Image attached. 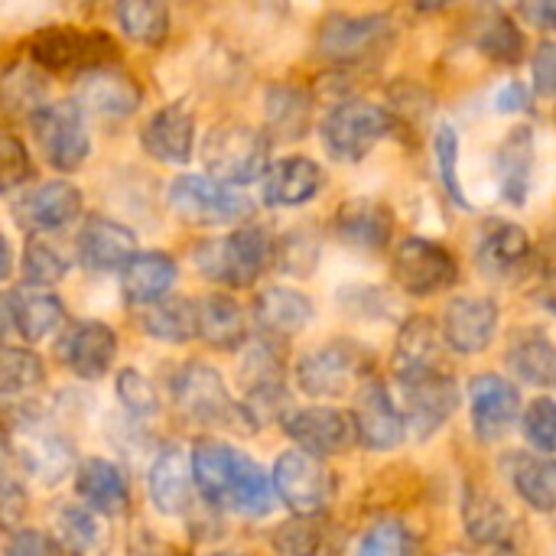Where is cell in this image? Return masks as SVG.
Masks as SVG:
<instances>
[{
  "mask_svg": "<svg viewBox=\"0 0 556 556\" xmlns=\"http://www.w3.org/2000/svg\"><path fill=\"white\" fill-rule=\"evenodd\" d=\"M23 508H26V492H20L16 489V479L7 476V482H3V521H7V528L16 525V518L23 515Z\"/></svg>",
  "mask_w": 556,
  "mask_h": 556,
  "instance_id": "obj_57",
  "label": "cell"
},
{
  "mask_svg": "<svg viewBox=\"0 0 556 556\" xmlns=\"http://www.w3.org/2000/svg\"><path fill=\"white\" fill-rule=\"evenodd\" d=\"M78 98L85 108L104 114V117H127L140 108V85L117 72L114 65L104 68H91L85 75H78Z\"/></svg>",
  "mask_w": 556,
  "mask_h": 556,
  "instance_id": "obj_30",
  "label": "cell"
},
{
  "mask_svg": "<svg viewBox=\"0 0 556 556\" xmlns=\"http://www.w3.org/2000/svg\"><path fill=\"white\" fill-rule=\"evenodd\" d=\"M166 202L176 218L202 228L238 225L254 212V202L248 195L235 192V186H225L212 176H176L169 182Z\"/></svg>",
  "mask_w": 556,
  "mask_h": 556,
  "instance_id": "obj_8",
  "label": "cell"
},
{
  "mask_svg": "<svg viewBox=\"0 0 556 556\" xmlns=\"http://www.w3.org/2000/svg\"><path fill=\"white\" fill-rule=\"evenodd\" d=\"M332 228L339 241L358 251H381L391 244L394 231V215L384 202L375 199H349L332 218Z\"/></svg>",
  "mask_w": 556,
  "mask_h": 556,
  "instance_id": "obj_28",
  "label": "cell"
},
{
  "mask_svg": "<svg viewBox=\"0 0 556 556\" xmlns=\"http://www.w3.org/2000/svg\"><path fill=\"white\" fill-rule=\"evenodd\" d=\"M143 150L160 163H189L195 150V117L182 104H166L140 130Z\"/></svg>",
  "mask_w": 556,
  "mask_h": 556,
  "instance_id": "obj_27",
  "label": "cell"
},
{
  "mask_svg": "<svg viewBox=\"0 0 556 556\" xmlns=\"http://www.w3.org/2000/svg\"><path fill=\"white\" fill-rule=\"evenodd\" d=\"M274 489H277V498L293 515L319 518L336 495V476L326 469L323 456H313L296 446V450H287L277 456Z\"/></svg>",
  "mask_w": 556,
  "mask_h": 556,
  "instance_id": "obj_9",
  "label": "cell"
},
{
  "mask_svg": "<svg viewBox=\"0 0 556 556\" xmlns=\"http://www.w3.org/2000/svg\"><path fill=\"white\" fill-rule=\"evenodd\" d=\"M508 469V482L515 485L518 498L541 511V515H554L556 511V459L541 453H511V459L505 463Z\"/></svg>",
  "mask_w": 556,
  "mask_h": 556,
  "instance_id": "obj_33",
  "label": "cell"
},
{
  "mask_svg": "<svg viewBox=\"0 0 556 556\" xmlns=\"http://www.w3.org/2000/svg\"><path fill=\"white\" fill-rule=\"evenodd\" d=\"M326 176L323 166L309 156H287L267 166L261 179V199L270 208H296L319 195Z\"/></svg>",
  "mask_w": 556,
  "mask_h": 556,
  "instance_id": "obj_24",
  "label": "cell"
},
{
  "mask_svg": "<svg viewBox=\"0 0 556 556\" xmlns=\"http://www.w3.org/2000/svg\"><path fill=\"white\" fill-rule=\"evenodd\" d=\"M117 401L137 420H147V417H153L160 410V397H156L153 381L147 375H140L137 368H124L117 375Z\"/></svg>",
  "mask_w": 556,
  "mask_h": 556,
  "instance_id": "obj_49",
  "label": "cell"
},
{
  "mask_svg": "<svg viewBox=\"0 0 556 556\" xmlns=\"http://www.w3.org/2000/svg\"><path fill=\"white\" fill-rule=\"evenodd\" d=\"M52 538L68 556H98L104 544L101 515L88 505H59L52 515Z\"/></svg>",
  "mask_w": 556,
  "mask_h": 556,
  "instance_id": "obj_39",
  "label": "cell"
},
{
  "mask_svg": "<svg viewBox=\"0 0 556 556\" xmlns=\"http://www.w3.org/2000/svg\"><path fill=\"white\" fill-rule=\"evenodd\" d=\"M352 420H355L358 443L368 446V450H375V453H391L407 437V417H404V410L391 401V391L381 381H375V378H368L358 388Z\"/></svg>",
  "mask_w": 556,
  "mask_h": 556,
  "instance_id": "obj_16",
  "label": "cell"
},
{
  "mask_svg": "<svg viewBox=\"0 0 556 556\" xmlns=\"http://www.w3.org/2000/svg\"><path fill=\"white\" fill-rule=\"evenodd\" d=\"M23 417H26V410H23ZM7 450L20 453L16 459H20L23 472L33 476L42 485H59L72 469H78L75 466V446L65 437L39 427L33 417H26L23 427L10 430Z\"/></svg>",
  "mask_w": 556,
  "mask_h": 556,
  "instance_id": "obj_14",
  "label": "cell"
},
{
  "mask_svg": "<svg viewBox=\"0 0 556 556\" xmlns=\"http://www.w3.org/2000/svg\"><path fill=\"white\" fill-rule=\"evenodd\" d=\"M313 124V98L293 85H277L267 91V130L277 140H300Z\"/></svg>",
  "mask_w": 556,
  "mask_h": 556,
  "instance_id": "obj_40",
  "label": "cell"
},
{
  "mask_svg": "<svg viewBox=\"0 0 556 556\" xmlns=\"http://www.w3.org/2000/svg\"><path fill=\"white\" fill-rule=\"evenodd\" d=\"M531 257H534L531 235L515 222H489L479 238V248H476L479 270L492 280L521 277L528 270Z\"/></svg>",
  "mask_w": 556,
  "mask_h": 556,
  "instance_id": "obj_21",
  "label": "cell"
},
{
  "mask_svg": "<svg viewBox=\"0 0 556 556\" xmlns=\"http://www.w3.org/2000/svg\"><path fill=\"white\" fill-rule=\"evenodd\" d=\"M179 264L166 251H147L137 254L124 267V296L137 306H153L166 300V293L176 287Z\"/></svg>",
  "mask_w": 556,
  "mask_h": 556,
  "instance_id": "obj_34",
  "label": "cell"
},
{
  "mask_svg": "<svg viewBox=\"0 0 556 556\" xmlns=\"http://www.w3.org/2000/svg\"><path fill=\"white\" fill-rule=\"evenodd\" d=\"M397 384H401V394H404L407 430L417 440H430L433 433H440L443 424H450V417L459 407V384L443 368L404 378Z\"/></svg>",
  "mask_w": 556,
  "mask_h": 556,
  "instance_id": "obj_13",
  "label": "cell"
},
{
  "mask_svg": "<svg viewBox=\"0 0 556 556\" xmlns=\"http://www.w3.org/2000/svg\"><path fill=\"white\" fill-rule=\"evenodd\" d=\"M212 556H244V554H212Z\"/></svg>",
  "mask_w": 556,
  "mask_h": 556,
  "instance_id": "obj_60",
  "label": "cell"
},
{
  "mask_svg": "<svg viewBox=\"0 0 556 556\" xmlns=\"http://www.w3.org/2000/svg\"><path fill=\"white\" fill-rule=\"evenodd\" d=\"M29 124H33V137L52 169L72 173L88 160L91 140L85 130L81 104H75V101L42 104L36 114H29Z\"/></svg>",
  "mask_w": 556,
  "mask_h": 556,
  "instance_id": "obj_10",
  "label": "cell"
},
{
  "mask_svg": "<svg viewBox=\"0 0 556 556\" xmlns=\"http://www.w3.org/2000/svg\"><path fill=\"white\" fill-rule=\"evenodd\" d=\"M316 261H319V248L309 235H287L283 248H280V267L296 274V277H306L309 270H316Z\"/></svg>",
  "mask_w": 556,
  "mask_h": 556,
  "instance_id": "obj_51",
  "label": "cell"
},
{
  "mask_svg": "<svg viewBox=\"0 0 556 556\" xmlns=\"http://www.w3.org/2000/svg\"><path fill=\"white\" fill-rule=\"evenodd\" d=\"M140 329L156 342H192L199 339V306L195 300H160L140 313Z\"/></svg>",
  "mask_w": 556,
  "mask_h": 556,
  "instance_id": "obj_38",
  "label": "cell"
},
{
  "mask_svg": "<svg viewBox=\"0 0 556 556\" xmlns=\"http://www.w3.org/2000/svg\"><path fill=\"white\" fill-rule=\"evenodd\" d=\"M20 78H23V68L10 65L7 75H3V101H7L10 111L36 114L39 101H42V81L36 78V72H26V81H20Z\"/></svg>",
  "mask_w": 556,
  "mask_h": 556,
  "instance_id": "obj_50",
  "label": "cell"
},
{
  "mask_svg": "<svg viewBox=\"0 0 556 556\" xmlns=\"http://www.w3.org/2000/svg\"><path fill=\"white\" fill-rule=\"evenodd\" d=\"M472 42L485 59H492L498 65H518L525 59V46H528L521 26L505 13H489L479 23V29L472 33Z\"/></svg>",
  "mask_w": 556,
  "mask_h": 556,
  "instance_id": "obj_42",
  "label": "cell"
},
{
  "mask_svg": "<svg viewBox=\"0 0 556 556\" xmlns=\"http://www.w3.org/2000/svg\"><path fill=\"white\" fill-rule=\"evenodd\" d=\"M443 329L433 326L427 316H414L401 326L397 345H394V375L397 381L437 371L440 368V352H443Z\"/></svg>",
  "mask_w": 556,
  "mask_h": 556,
  "instance_id": "obj_32",
  "label": "cell"
},
{
  "mask_svg": "<svg viewBox=\"0 0 556 556\" xmlns=\"http://www.w3.org/2000/svg\"><path fill=\"white\" fill-rule=\"evenodd\" d=\"M192 469L199 495L215 511L238 518H267L274 511V476H267L251 453L225 440H199L192 446Z\"/></svg>",
  "mask_w": 556,
  "mask_h": 556,
  "instance_id": "obj_1",
  "label": "cell"
},
{
  "mask_svg": "<svg viewBox=\"0 0 556 556\" xmlns=\"http://www.w3.org/2000/svg\"><path fill=\"white\" fill-rule=\"evenodd\" d=\"M394 280L407 296L427 300V296H437V293L456 287L459 264L450 248H443L430 238L410 235L394 251Z\"/></svg>",
  "mask_w": 556,
  "mask_h": 556,
  "instance_id": "obj_11",
  "label": "cell"
},
{
  "mask_svg": "<svg viewBox=\"0 0 556 556\" xmlns=\"http://www.w3.org/2000/svg\"><path fill=\"white\" fill-rule=\"evenodd\" d=\"M365 349L358 342H329L296 362V384L309 397H342L365 375Z\"/></svg>",
  "mask_w": 556,
  "mask_h": 556,
  "instance_id": "obj_12",
  "label": "cell"
},
{
  "mask_svg": "<svg viewBox=\"0 0 556 556\" xmlns=\"http://www.w3.org/2000/svg\"><path fill=\"white\" fill-rule=\"evenodd\" d=\"M59 358L75 378L98 381L117 358V332L108 323L81 319L59 339Z\"/></svg>",
  "mask_w": 556,
  "mask_h": 556,
  "instance_id": "obj_19",
  "label": "cell"
},
{
  "mask_svg": "<svg viewBox=\"0 0 556 556\" xmlns=\"http://www.w3.org/2000/svg\"><path fill=\"white\" fill-rule=\"evenodd\" d=\"M195 489L199 485H195L192 453H186L176 443L163 446L147 469V495H150L153 508L166 518H179L189 511Z\"/></svg>",
  "mask_w": 556,
  "mask_h": 556,
  "instance_id": "obj_18",
  "label": "cell"
},
{
  "mask_svg": "<svg viewBox=\"0 0 556 556\" xmlns=\"http://www.w3.org/2000/svg\"><path fill=\"white\" fill-rule=\"evenodd\" d=\"M199 306V339L218 352H235L248 339V319L244 309L225 296V293H208L195 300Z\"/></svg>",
  "mask_w": 556,
  "mask_h": 556,
  "instance_id": "obj_35",
  "label": "cell"
},
{
  "mask_svg": "<svg viewBox=\"0 0 556 556\" xmlns=\"http://www.w3.org/2000/svg\"><path fill=\"white\" fill-rule=\"evenodd\" d=\"M78 212H81V192L65 179L42 182L20 199V222L33 231H59L68 222H75Z\"/></svg>",
  "mask_w": 556,
  "mask_h": 556,
  "instance_id": "obj_29",
  "label": "cell"
},
{
  "mask_svg": "<svg viewBox=\"0 0 556 556\" xmlns=\"http://www.w3.org/2000/svg\"><path fill=\"white\" fill-rule=\"evenodd\" d=\"M3 319L23 342H42L65 323V306L55 293L42 287L7 290L3 296Z\"/></svg>",
  "mask_w": 556,
  "mask_h": 556,
  "instance_id": "obj_22",
  "label": "cell"
},
{
  "mask_svg": "<svg viewBox=\"0 0 556 556\" xmlns=\"http://www.w3.org/2000/svg\"><path fill=\"white\" fill-rule=\"evenodd\" d=\"M274 547L283 556H316L323 547V528L316 518L293 515L274 531Z\"/></svg>",
  "mask_w": 556,
  "mask_h": 556,
  "instance_id": "obj_47",
  "label": "cell"
},
{
  "mask_svg": "<svg viewBox=\"0 0 556 556\" xmlns=\"http://www.w3.org/2000/svg\"><path fill=\"white\" fill-rule=\"evenodd\" d=\"M531 72H534V85L541 94L556 98V42H544L534 59H531Z\"/></svg>",
  "mask_w": 556,
  "mask_h": 556,
  "instance_id": "obj_54",
  "label": "cell"
},
{
  "mask_svg": "<svg viewBox=\"0 0 556 556\" xmlns=\"http://www.w3.org/2000/svg\"><path fill=\"white\" fill-rule=\"evenodd\" d=\"M521 433L538 453H556V401L554 397H538L525 407L521 414Z\"/></svg>",
  "mask_w": 556,
  "mask_h": 556,
  "instance_id": "obj_48",
  "label": "cell"
},
{
  "mask_svg": "<svg viewBox=\"0 0 556 556\" xmlns=\"http://www.w3.org/2000/svg\"><path fill=\"white\" fill-rule=\"evenodd\" d=\"M433 156H437V176H440V186L446 189V195L459 208H469V199H466V189L459 179V134H456V127L443 124L433 134Z\"/></svg>",
  "mask_w": 556,
  "mask_h": 556,
  "instance_id": "obj_44",
  "label": "cell"
},
{
  "mask_svg": "<svg viewBox=\"0 0 556 556\" xmlns=\"http://www.w3.org/2000/svg\"><path fill=\"white\" fill-rule=\"evenodd\" d=\"M495 104H498V111H505V114L528 111V104H531V94H528V88H525L521 81H508V85H502V88H498V94H495Z\"/></svg>",
  "mask_w": 556,
  "mask_h": 556,
  "instance_id": "obj_56",
  "label": "cell"
},
{
  "mask_svg": "<svg viewBox=\"0 0 556 556\" xmlns=\"http://www.w3.org/2000/svg\"><path fill=\"white\" fill-rule=\"evenodd\" d=\"M26 55L52 75H85L117 62V46L108 33L75 26H42L26 39Z\"/></svg>",
  "mask_w": 556,
  "mask_h": 556,
  "instance_id": "obj_4",
  "label": "cell"
},
{
  "mask_svg": "<svg viewBox=\"0 0 556 556\" xmlns=\"http://www.w3.org/2000/svg\"><path fill=\"white\" fill-rule=\"evenodd\" d=\"M316 316V306L306 293L293 287H267L254 300V319L267 336L290 339L300 336Z\"/></svg>",
  "mask_w": 556,
  "mask_h": 556,
  "instance_id": "obj_31",
  "label": "cell"
},
{
  "mask_svg": "<svg viewBox=\"0 0 556 556\" xmlns=\"http://www.w3.org/2000/svg\"><path fill=\"white\" fill-rule=\"evenodd\" d=\"M75 3H91V0H75Z\"/></svg>",
  "mask_w": 556,
  "mask_h": 556,
  "instance_id": "obj_61",
  "label": "cell"
},
{
  "mask_svg": "<svg viewBox=\"0 0 556 556\" xmlns=\"http://www.w3.org/2000/svg\"><path fill=\"white\" fill-rule=\"evenodd\" d=\"M544 303H547V306H551V309H554V313H556V280H554V283H551V290L544 293Z\"/></svg>",
  "mask_w": 556,
  "mask_h": 556,
  "instance_id": "obj_59",
  "label": "cell"
},
{
  "mask_svg": "<svg viewBox=\"0 0 556 556\" xmlns=\"http://www.w3.org/2000/svg\"><path fill=\"white\" fill-rule=\"evenodd\" d=\"M117 26L137 46H163L169 36V10L163 0H117L114 3Z\"/></svg>",
  "mask_w": 556,
  "mask_h": 556,
  "instance_id": "obj_41",
  "label": "cell"
},
{
  "mask_svg": "<svg viewBox=\"0 0 556 556\" xmlns=\"http://www.w3.org/2000/svg\"><path fill=\"white\" fill-rule=\"evenodd\" d=\"M137 257V235L114 218H88L78 235V261L88 270L111 274L124 270Z\"/></svg>",
  "mask_w": 556,
  "mask_h": 556,
  "instance_id": "obj_25",
  "label": "cell"
},
{
  "mask_svg": "<svg viewBox=\"0 0 556 556\" xmlns=\"http://www.w3.org/2000/svg\"><path fill=\"white\" fill-rule=\"evenodd\" d=\"M414 554V534L404 521L397 518H384L378 525H371L362 541L355 556H410Z\"/></svg>",
  "mask_w": 556,
  "mask_h": 556,
  "instance_id": "obj_45",
  "label": "cell"
},
{
  "mask_svg": "<svg viewBox=\"0 0 556 556\" xmlns=\"http://www.w3.org/2000/svg\"><path fill=\"white\" fill-rule=\"evenodd\" d=\"M463 528H466V538H472L479 547H492L495 554L511 547L515 521L505 511V505L498 498L485 495V492H466Z\"/></svg>",
  "mask_w": 556,
  "mask_h": 556,
  "instance_id": "obj_36",
  "label": "cell"
},
{
  "mask_svg": "<svg viewBox=\"0 0 556 556\" xmlns=\"http://www.w3.org/2000/svg\"><path fill=\"white\" fill-rule=\"evenodd\" d=\"M277 257V248L264 228H235L228 238L202 241L195 248V267L202 277L225 287H251Z\"/></svg>",
  "mask_w": 556,
  "mask_h": 556,
  "instance_id": "obj_2",
  "label": "cell"
},
{
  "mask_svg": "<svg viewBox=\"0 0 556 556\" xmlns=\"http://www.w3.org/2000/svg\"><path fill=\"white\" fill-rule=\"evenodd\" d=\"M169 391H173V404L179 407V414L189 424L205 427V430H225V427L238 424V427H244L251 433L248 417L231 401L218 368H212L205 362H186V365L176 368V375L169 381Z\"/></svg>",
  "mask_w": 556,
  "mask_h": 556,
  "instance_id": "obj_3",
  "label": "cell"
},
{
  "mask_svg": "<svg viewBox=\"0 0 556 556\" xmlns=\"http://www.w3.org/2000/svg\"><path fill=\"white\" fill-rule=\"evenodd\" d=\"M3 556H65V551L55 538L33 528H20L7 538Z\"/></svg>",
  "mask_w": 556,
  "mask_h": 556,
  "instance_id": "obj_53",
  "label": "cell"
},
{
  "mask_svg": "<svg viewBox=\"0 0 556 556\" xmlns=\"http://www.w3.org/2000/svg\"><path fill=\"white\" fill-rule=\"evenodd\" d=\"M68 270V261L46 241H29L23 251V280L29 287H55Z\"/></svg>",
  "mask_w": 556,
  "mask_h": 556,
  "instance_id": "obj_46",
  "label": "cell"
},
{
  "mask_svg": "<svg viewBox=\"0 0 556 556\" xmlns=\"http://www.w3.org/2000/svg\"><path fill=\"white\" fill-rule=\"evenodd\" d=\"M42 378H46V371H42V362H39L36 352L16 349V345L3 349V358H0V394L7 401L26 397L29 391H36L42 384Z\"/></svg>",
  "mask_w": 556,
  "mask_h": 556,
  "instance_id": "obj_43",
  "label": "cell"
},
{
  "mask_svg": "<svg viewBox=\"0 0 556 556\" xmlns=\"http://www.w3.org/2000/svg\"><path fill=\"white\" fill-rule=\"evenodd\" d=\"M521 10L531 26L556 33V0H521Z\"/></svg>",
  "mask_w": 556,
  "mask_h": 556,
  "instance_id": "obj_55",
  "label": "cell"
},
{
  "mask_svg": "<svg viewBox=\"0 0 556 556\" xmlns=\"http://www.w3.org/2000/svg\"><path fill=\"white\" fill-rule=\"evenodd\" d=\"M394 127L391 111L371 101H339L323 121V147L339 163H362Z\"/></svg>",
  "mask_w": 556,
  "mask_h": 556,
  "instance_id": "obj_7",
  "label": "cell"
},
{
  "mask_svg": "<svg viewBox=\"0 0 556 556\" xmlns=\"http://www.w3.org/2000/svg\"><path fill=\"white\" fill-rule=\"evenodd\" d=\"M472 430L482 443H498L521 420V391L502 375H479L469 384Z\"/></svg>",
  "mask_w": 556,
  "mask_h": 556,
  "instance_id": "obj_15",
  "label": "cell"
},
{
  "mask_svg": "<svg viewBox=\"0 0 556 556\" xmlns=\"http://www.w3.org/2000/svg\"><path fill=\"white\" fill-rule=\"evenodd\" d=\"M267 134L251 124H218L202 143V163L225 186H248L267 173Z\"/></svg>",
  "mask_w": 556,
  "mask_h": 556,
  "instance_id": "obj_6",
  "label": "cell"
},
{
  "mask_svg": "<svg viewBox=\"0 0 556 556\" xmlns=\"http://www.w3.org/2000/svg\"><path fill=\"white\" fill-rule=\"evenodd\" d=\"M453 0H414V7L420 10V13H437V10H443V7H450Z\"/></svg>",
  "mask_w": 556,
  "mask_h": 556,
  "instance_id": "obj_58",
  "label": "cell"
},
{
  "mask_svg": "<svg viewBox=\"0 0 556 556\" xmlns=\"http://www.w3.org/2000/svg\"><path fill=\"white\" fill-rule=\"evenodd\" d=\"M502 309L492 296H456L443 309V339L456 355H482L498 329Z\"/></svg>",
  "mask_w": 556,
  "mask_h": 556,
  "instance_id": "obj_17",
  "label": "cell"
},
{
  "mask_svg": "<svg viewBox=\"0 0 556 556\" xmlns=\"http://www.w3.org/2000/svg\"><path fill=\"white\" fill-rule=\"evenodd\" d=\"M554 381H556V378H554Z\"/></svg>",
  "mask_w": 556,
  "mask_h": 556,
  "instance_id": "obj_62",
  "label": "cell"
},
{
  "mask_svg": "<svg viewBox=\"0 0 556 556\" xmlns=\"http://www.w3.org/2000/svg\"><path fill=\"white\" fill-rule=\"evenodd\" d=\"M397 39V26L388 13H332L323 20L316 46L336 65L378 62Z\"/></svg>",
  "mask_w": 556,
  "mask_h": 556,
  "instance_id": "obj_5",
  "label": "cell"
},
{
  "mask_svg": "<svg viewBox=\"0 0 556 556\" xmlns=\"http://www.w3.org/2000/svg\"><path fill=\"white\" fill-rule=\"evenodd\" d=\"M534 160H538V147H534L531 127H515L495 150V160H492L495 182H498L502 199L515 208H521L531 195Z\"/></svg>",
  "mask_w": 556,
  "mask_h": 556,
  "instance_id": "obj_26",
  "label": "cell"
},
{
  "mask_svg": "<svg viewBox=\"0 0 556 556\" xmlns=\"http://www.w3.org/2000/svg\"><path fill=\"white\" fill-rule=\"evenodd\" d=\"M508 368L525 384H547L556 378V345L544 329H521L508 345Z\"/></svg>",
  "mask_w": 556,
  "mask_h": 556,
  "instance_id": "obj_37",
  "label": "cell"
},
{
  "mask_svg": "<svg viewBox=\"0 0 556 556\" xmlns=\"http://www.w3.org/2000/svg\"><path fill=\"white\" fill-rule=\"evenodd\" d=\"M283 433L306 453L313 456H336L342 450L352 446V440L358 437L355 433V420L336 407H303V410H293L287 420H283Z\"/></svg>",
  "mask_w": 556,
  "mask_h": 556,
  "instance_id": "obj_20",
  "label": "cell"
},
{
  "mask_svg": "<svg viewBox=\"0 0 556 556\" xmlns=\"http://www.w3.org/2000/svg\"><path fill=\"white\" fill-rule=\"evenodd\" d=\"M33 176V163L26 143L13 134H3V192H13Z\"/></svg>",
  "mask_w": 556,
  "mask_h": 556,
  "instance_id": "obj_52",
  "label": "cell"
},
{
  "mask_svg": "<svg viewBox=\"0 0 556 556\" xmlns=\"http://www.w3.org/2000/svg\"><path fill=\"white\" fill-rule=\"evenodd\" d=\"M75 495L101 518H121L130 508V482L124 469L104 456H88L78 463Z\"/></svg>",
  "mask_w": 556,
  "mask_h": 556,
  "instance_id": "obj_23",
  "label": "cell"
}]
</instances>
